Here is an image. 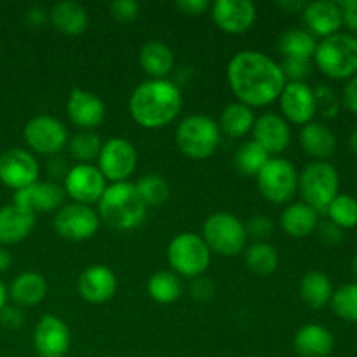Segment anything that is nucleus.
<instances>
[{"label": "nucleus", "mask_w": 357, "mask_h": 357, "mask_svg": "<svg viewBox=\"0 0 357 357\" xmlns=\"http://www.w3.org/2000/svg\"><path fill=\"white\" fill-rule=\"evenodd\" d=\"M227 80L239 103L250 108L274 103L286 86L279 63L258 51L237 52L227 66Z\"/></svg>", "instance_id": "f257e3e1"}, {"label": "nucleus", "mask_w": 357, "mask_h": 357, "mask_svg": "<svg viewBox=\"0 0 357 357\" xmlns=\"http://www.w3.org/2000/svg\"><path fill=\"white\" fill-rule=\"evenodd\" d=\"M183 107L180 87L167 79H149L129 98L132 121L145 129H160L173 122Z\"/></svg>", "instance_id": "f03ea898"}, {"label": "nucleus", "mask_w": 357, "mask_h": 357, "mask_svg": "<svg viewBox=\"0 0 357 357\" xmlns=\"http://www.w3.org/2000/svg\"><path fill=\"white\" fill-rule=\"evenodd\" d=\"M100 218L115 230H132L146 218V206L129 181L107 185L98 201Z\"/></svg>", "instance_id": "7ed1b4c3"}, {"label": "nucleus", "mask_w": 357, "mask_h": 357, "mask_svg": "<svg viewBox=\"0 0 357 357\" xmlns=\"http://www.w3.org/2000/svg\"><path fill=\"white\" fill-rule=\"evenodd\" d=\"M314 59L317 68L330 79H351L357 73V37L338 31L323 38Z\"/></svg>", "instance_id": "20e7f679"}, {"label": "nucleus", "mask_w": 357, "mask_h": 357, "mask_svg": "<svg viewBox=\"0 0 357 357\" xmlns=\"http://www.w3.org/2000/svg\"><path fill=\"white\" fill-rule=\"evenodd\" d=\"M220 142H222V132L218 122L206 115H188L176 128V145L188 159H208L216 152Z\"/></svg>", "instance_id": "39448f33"}, {"label": "nucleus", "mask_w": 357, "mask_h": 357, "mask_svg": "<svg viewBox=\"0 0 357 357\" xmlns=\"http://www.w3.org/2000/svg\"><path fill=\"white\" fill-rule=\"evenodd\" d=\"M340 178L337 169L326 160L309 164L298 176V192L303 204L310 206L316 213H324L338 195Z\"/></svg>", "instance_id": "423d86ee"}, {"label": "nucleus", "mask_w": 357, "mask_h": 357, "mask_svg": "<svg viewBox=\"0 0 357 357\" xmlns=\"http://www.w3.org/2000/svg\"><path fill=\"white\" fill-rule=\"evenodd\" d=\"M202 239L211 253L222 257H234L246 248V227L237 216L230 213H215L202 227Z\"/></svg>", "instance_id": "0eeeda50"}, {"label": "nucleus", "mask_w": 357, "mask_h": 357, "mask_svg": "<svg viewBox=\"0 0 357 357\" xmlns=\"http://www.w3.org/2000/svg\"><path fill=\"white\" fill-rule=\"evenodd\" d=\"M167 260L174 274L195 279L206 272L211 261V251L197 234H178L167 246Z\"/></svg>", "instance_id": "6e6552de"}, {"label": "nucleus", "mask_w": 357, "mask_h": 357, "mask_svg": "<svg viewBox=\"0 0 357 357\" xmlns=\"http://www.w3.org/2000/svg\"><path fill=\"white\" fill-rule=\"evenodd\" d=\"M257 185L268 202L284 204L298 190V173L295 164L282 157H271L257 174Z\"/></svg>", "instance_id": "1a4fd4ad"}, {"label": "nucleus", "mask_w": 357, "mask_h": 357, "mask_svg": "<svg viewBox=\"0 0 357 357\" xmlns=\"http://www.w3.org/2000/svg\"><path fill=\"white\" fill-rule=\"evenodd\" d=\"M24 139L35 153L42 155H59L68 145V132L65 124L51 115H37L24 126Z\"/></svg>", "instance_id": "9d476101"}, {"label": "nucleus", "mask_w": 357, "mask_h": 357, "mask_svg": "<svg viewBox=\"0 0 357 357\" xmlns=\"http://www.w3.org/2000/svg\"><path fill=\"white\" fill-rule=\"evenodd\" d=\"M100 229V216L91 206L65 204L54 215V230L59 237L73 243L87 241Z\"/></svg>", "instance_id": "9b49d317"}, {"label": "nucleus", "mask_w": 357, "mask_h": 357, "mask_svg": "<svg viewBox=\"0 0 357 357\" xmlns=\"http://www.w3.org/2000/svg\"><path fill=\"white\" fill-rule=\"evenodd\" d=\"M138 153L135 145L126 138H112L101 146L98 157V169L105 176V180L121 183L126 181L136 169Z\"/></svg>", "instance_id": "f8f14e48"}, {"label": "nucleus", "mask_w": 357, "mask_h": 357, "mask_svg": "<svg viewBox=\"0 0 357 357\" xmlns=\"http://www.w3.org/2000/svg\"><path fill=\"white\" fill-rule=\"evenodd\" d=\"M40 167L33 153L23 149H10L0 155V181L14 190H23L37 183Z\"/></svg>", "instance_id": "ddd939ff"}, {"label": "nucleus", "mask_w": 357, "mask_h": 357, "mask_svg": "<svg viewBox=\"0 0 357 357\" xmlns=\"http://www.w3.org/2000/svg\"><path fill=\"white\" fill-rule=\"evenodd\" d=\"M63 188L73 202L91 206L101 199L107 188V180L93 164H77L70 167Z\"/></svg>", "instance_id": "4468645a"}, {"label": "nucleus", "mask_w": 357, "mask_h": 357, "mask_svg": "<svg viewBox=\"0 0 357 357\" xmlns=\"http://www.w3.org/2000/svg\"><path fill=\"white\" fill-rule=\"evenodd\" d=\"M66 192L65 188L54 181H37L30 187L17 190L14 195L13 204L21 211L31 213L37 216L38 213L58 211L65 206Z\"/></svg>", "instance_id": "2eb2a0df"}, {"label": "nucleus", "mask_w": 357, "mask_h": 357, "mask_svg": "<svg viewBox=\"0 0 357 357\" xmlns=\"http://www.w3.org/2000/svg\"><path fill=\"white\" fill-rule=\"evenodd\" d=\"M211 16L220 30L239 35L253 26L257 7L251 0H216L211 6Z\"/></svg>", "instance_id": "dca6fc26"}, {"label": "nucleus", "mask_w": 357, "mask_h": 357, "mask_svg": "<svg viewBox=\"0 0 357 357\" xmlns=\"http://www.w3.org/2000/svg\"><path fill=\"white\" fill-rule=\"evenodd\" d=\"M33 347L40 357H65L70 349V330L59 317L45 314L33 330Z\"/></svg>", "instance_id": "f3484780"}, {"label": "nucleus", "mask_w": 357, "mask_h": 357, "mask_svg": "<svg viewBox=\"0 0 357 357\" xmlns=\"http://www.w3.org/2000/svg\"><path fill=\"white\" fill-rule=\"evenodd\" d=\"M279 103L284 117L293 124H309L317 114L314 89L305 82H286Z\"/></svg>", "instance_id": "a211bd4d"}, {"label": "nucleus", "mask_w": 357, "mask_h": 357, "mask_svg": "<svg viewBox=\"0 0 357 357\" xmlns=\"http://www.w3.org/2000/svg\"><path fill=\"white\" fill-rule=\"evenodd\" d=\"M66 114L72 124L82 131H91L105 121L107 107L98 94L86 89H73L66 101Z\"/></svg>", "instance_id": "6ab92c4d"}, {"label": "nucleus", "mask_w": 357, "mask_h": 357, "mask_svg": "<svg viewBox=\"0 0 357 357\" xmlns=\"http://www.w3.org/2000/svg\"><path fill=\"white\" fill-rule=\"evenodd\" d=\"M253 142H257L268 155L284 152L291 142V131L286 119L275 114H264L255 119Z\"/></svg>", "instance_id": "aec40b11"}, {"label": "nucleus", "mask_w": 357, "mask_h": 357, "mask_svg": "<svg viewBox=\"0 0 357 357\" xmlns=\"http://www.w3.org/2000/svg\"><path fill=\"white\" fill-rule=\"evenodd\" d=\"M117 291L115 274L105 265H91L80 274L79 293L86 302L105 303L114 298Z\"/></svg>", "instance_id": "412c9836"}, {"label": "nucleus", "mask_w": 357, "mask_h": 357, "mask_svg": "<svg viewBox=\"0 0 357 357\" xmlns=\"http://www.w3.org/2000/svg\"><path fill=\"white\" fill-rule=\"evenodd\" d=\"M303 21L312 35L326 38L330 35L338 33L342 23V10L338 2L331 0H317L307 3L303 9Z\"/></svg>", "instance_id": "4be33fe9"}, {"label": "nucleus", "mask_w": 357, "mask_h": 357, "mask_svg": "<svg viewBox=\"0 0 357 357\" xmlns=\"http://www.w3.org/2000/svg\"><path fill=\"white\" fill-rule=\"evenodd\" d=\"M295 351L303 357H328L335 347V338L321 324H307L295 335Z\"/></svg>", "instance_id": "5701e85b"}, {"label": "nucleus", "mask_w": 357, "mask_h": 357, "mask_svg": "<svg viewBox=\"0 0 357 357\" xmlns=\"http://www.w3.org/2000/svg\"><path fill=\"white\" fill-rule=\"evenodd\" d=\"M35 227V215L21 211L14 204L0 208V244H17L26 239Z\"/></svg>", "instance_id": "b1692460"}, {"label": "nucleus", "mask_w": 357, "mask_h": 357, "mask_svg": "<svg viewBox=\"0 0 357 357\" xmlns=\"http://www.w3.org/2000/svg\"><path fill=\"white\" fill-rule=\"evenodd\" d=\"M300 145L317 160L330 159L337 149V136L328 126L321 122H309L300 131Z\"/></svg>", "instance_id": "393cba45"}, {"label": "nucleus", "mask_w": 357, "mask_h": 357, "mask_svg": "<svg viewBox=\"0 0 357 357\" xmlns=\"http://www.w3.org/2000/svg\"><path fill=\"white\" fill-rule=\"evenodd\" d=\"M49 21L59 33L77 37L86 31L89 20H87L86 9L80 3L65 0V2H58L49 10Z\"/></svg>", "instance_id": "a878e982"}, {"label": "nucleus", "mask_w": 357, "mask_h": 357, "mask_svg": "<svg viewBox=\"0 0 357 357\" xmlns=\"http://www.w3.org/2000/svg\"><path fill=\"white\" fill-rule=\"evenodd\" d=\"M139 65L152 79H166L174 68V54L164 42L150 40L139 51Z\"/></svg>", "instance_id": "bb28decb"}, {"label": "nucleus", "mask_w": 357, "mask_h": 357, "mask_svg": "<svg viewBox=\"0 0 357 357\" xmlns=\"http://www.w3.org/2000/svg\"><path fill=\"white\" fill-rule=\"evenodd\" d=\"M47 282L37 272H23L13 281L9 296L17 307H35L45 298Z\"/></svg>", "instance_id": "cd10ccee"}, {"label": "nucleus", "mask_w": 357, "mask_h": 357, "mask_svg": "<svg viewBox=\"0 0 357 357\" xmlns=\"http://www.w3.org/2000/svg\"><path fill=\"white\" fill-rule=\"evenodd\" d=\"M279 223L288 236L300 239L312 234L319 225V220H317V213L310 206L295 202L282 211Z\"/></svg>", "instance_id": "c85d7f7f"}, {"label": "nucleus", "mask_w": 357, "mask_h": 357, "mask_svg": "<svg viewBox=\"0 0 357 357\" xmlns=\"http://www.w3.org/2000/svg\"><path fill=\"white\" fill-rule=\"evenodd\" d=\"M255 115L250 107L243 103H230L227 105L225 110L220 115V132H223L229 138H243L248 132L253 131Z\"/></svg>", "instance_id": "c756f323"}, {"label": "nucleus", "mask_w": 357, "mask_h": 357, "mask_svg": "<svg viewBox=\"0 0 357 357\" xmlns=\"http://www.w3.org/2000/svg\"><path fill=\"white\" fill-rule=\"evenodd\" d=\"M300 296L310 309H323L328 302H331V296H333V286H331L330 278L317 271L305 274L300 282Z\"/></svg>", "instance_id": "7c9ffc66"}, {"label": "nucleus", "mask_w": 357, "mask_h": 357, "mask_svg": "<svg viewBox=\"0 0 357 357\" xmlns=\"http://www.w3.org/2000/svg\"><path fill=\"white\" fill-rule=\"evenodd\" d=\"M316 37L309 30H302V28L286 30L279 38V51L284 58L310 59L316 52Z\"/></svg>", "instance_id": "2f4dec72"}, {"label": "nucleus", "mask_w": 357, "mask_h": 357, "mask_svg": "<svg viewBox=\"0 0 357 357\" xmlns=\"http://www.w3.org/2000/svg\"><path fill=\"white\" fill-rule=\"evenodd\" d=\"M146 289H149V295L157 303H164L166 305V303H173L180 298L181 291H183V286H181L180 278L174 272L160 271L155 272L149 279Z\"/></svg>", "instance_id": "473e14b6"}, {"label": "nucleus", "mask_w": 357, "mask_h": 357, "mask_svg": "<svg viewBox=\"0 0 357 357\" xmlns=\"http://www.w3.org/2000/svg\"><path fill=\"white\" fill-rule=\"evenodd\" d=\"M246 265L258 275H271L279 267V255L272 244L257 241L246 250Z\"/></svg>", "instance_id": "72a5a7b5"}, {"label": "nucleus", "mask_w": 357, "mask_h": 357, "mask_svg": "<svg viewBox=\"0 0 357 357\" xmlns=\"http://www.w3.org/2000/svg\"><path fill=\"white\" fill-rule=\"evenodd\" d=\"M271 159L267 152L257 142H244L234 155V166L244 176H257L261 167Z\"/></svg>", "instance_id": "f704fd0d"}, {"label": "nucleus", "mask_w": 357, "mask_h": 357, "mask_svg": "<svg viewBox=\"0 0 357 357\" xmlns=\"http://www.w3.org/2000/svg\"><path fill=\"white\" fill-rule=\"evenodd\" d=\"M135 187L146 208H155L169 199V185H167L166 178L159 176V174L142 176L136 181Z\"/></svg>", "instance_id": "c9c22d12"}, {"label": "nucleus", "mask_w": 357, "mask_h": 357, "mask_svg": "<svg viewBox=\"0 0 357 357\" xmlns=\"http://www.w3.org/2000/svg\"><path fill=\"white\" fill-rule=\"evenodd\" d=\"M101 138L93 131H80L72 139H68V150L79 164H91V160L98 159L101 152Z\"/></svg>", "instance_id": "e433bc0d"}, {"label": "nucleus", "mask_w": 357, "mask_h": 357, "mask_svg": "<svg viewBox=\"0 0 357 357\" xmlns=\"http://www.w3.org/2000/svg\"><path fill=\"white\" fill-rule=\"evenodd\" d=\"M330 222L344 229H354L357 225V199L349 194H338L326 209Z\"/></svg>", "instance_id": "4c0bfd02"}, {"label": "nucleus", "mask_w": 357, "mask_h": 357, "mask_svg": "<svg viewBox=\"0 0 357 357\" xmlns=\"http://www.w3.org/2000/svg\"><path fill=\"white\" fill-rule=\"evenodd\" d=\"M331 307L340 319L357 323V282L345 284L338 288L337 291H333Z\"/></svg>", "instance_id": "58836bf2"}, {"label": "nucleus", "mask_w": 357, "mask_h": 357, "mask_svg": "<svg viewBox=\"0 0 357 357\" xmlns=\"http://www.w3.org/2000/svg\"><path fill=\"white\" fill-rule=\"evenodd\" d=\"M281 72L284 75L286 82H303L310 75L312 63L310 59H298V58H284L281 65Z\"/></svg>", "instance_id": "ea45409f"}, {"label": "nucleus", "mask_w": 357, "mask_h": 357, "mask_svg": "<svg viewBox=\"0 0 357 357\" xmlns=\"http://www.w3.org/2000/svg\"><path fill=\"white\" fill-rule=\"evenodd\" d=\"M314 96H316V105L317 110L321 112V115L326 119H333L338 112V103H337V96H335L333 91L330 89L328 86H317L314 89Z\"/></svg>", "instance_id": "a19ab883"}, {"label": "nucleus", "mask_w": 357, "mask_h": 357, "mask_svg": "<svg viewBox=\"0 0 357 357\" xmlns=\"http://www.w3.org/2000/svg\"><path fill=\"white\" fill-rule=\"evenodd\" d=\"M244 227H246L248 236L253 237V239L257 241L267 239V237L274 232V222H272V218H268V216L265 215L251 216V218L248 220V223H244Z\"/></svg>", "instance_id": "79ce46f5"}, {"label": "nucleus", "mask_w": 357, "mask_h": 357, "mask_svg": "<svg viewBox=\"0 0 357 357\" xmlns=\"http://www.w3.org/2000/svg\"><path fill=\"white\" fill-rule=\"evenodd\" d=\"M110 13L112 17L117 20L119 23H129L138 17L139 6L135 0H115L110 3Z\"/></svg>", "instance_id": "37998d69"}, {"label": "nucleus", "mask_w": 357, "mask_h": 357, "mask_svg": "<svg viewBox=\"0 0 357 357\" xmlns=\"http://www.w3.org/2000/svg\"><path fill=\"white\" fill-rule=\"evenodd\" d=\"M190 295L194 296L199 302H206V300H211L215 295V284L209 278H195L190 284Z\"/></svg>", "instance_id": "c03bdc74"}, {"label": "nucleus", "mask_w": 357, "mask_h": 357, "mask_svg": "<svg viewBox=\"0 0 357 357\" xmlns=\"http://www.w3.org/2000/svg\"><path fill=\"white\" fill-rule=\"evenodd\" d=\"M24 314L20 307H9L6 305L0 310V324L7 330H17L23 326Z\"/></svg>", "instance_id": "a18cd8bd"}, {"label": "nucleus", "mask_w": 357, "mask_h": 357, "mask_svg": "<svg viewBox=\"0 0 357 357\" xmlns=\"http://www.w3.org/2000/svg\"><path fill=\"white\" fill-rule=\"evenodd\" d=\"M317 236L323 243L326 244H338L344 237V230L338 225H335L333 222H323L317 225Z\"/></svg>", "instance_id": "49530a36"}, {"label": "nucleus", "mask_w": 357, "mask_h": 357, "mask_svg": "<svg viewBox=\"0 0 357 357\" xmlns=\"http://www.w3.org/2000/svg\"><path fill=\"white\" fill-rule=\"evenodd\" d=\"M342 10V23L352 31V35L357 33V0H344L338 2Z\"/></svg>", "instance_id": "de8ad7c7"}, {"label": "nucleus", "mask_w": 357, "mask_h": 357, "mask_svg": "<svg viewBox=\"0 0 357 357\" xmlns=\"http://www.w3.org/2000/svg\"><path fill=\"white\" fill-rule=\"evenodd\" d=\"M68 171H70V166H68V160L66 159H63V157H59V155H54L49 159L47 174L52 178V181H54V183H58L59 180L65 181Z\"/></svg>", "instance_id": "09e8293b"}, {"label": "nucleus", "mask_w": 357, "mask_h": 357, "mask_svg": "<svg viewBox=\"0 0 357 357\" xmlns=\"http://www.w3.org/2000/svg\"><path fill=\"white\" fill-rule=\"evenodd\" d=\"M174 6L185 16H201L204 10L209 9L208 0H178Z\"/></svg>", "instance_id": "8fccbe9b"}, {"label": "nucleus", "mask_w": 357, "mask_h": 357, "mask_svg": "<svg viewBox=\"0 0 357 357\" xmlns=\"http://www.w3.org/2000/svg\"><path fill=\"white\" fill-rule=\"evenodd\" d=\"M24 21H26L28 26L31 28H42L49 21V10H45L44 7H30V9L24 13Z\"/></svg>", "instance_id": "3c124183"}, {"label": "nucleus", "mask_w": 357, "mask_h": 357, "mask_svg": "<svg viewBox=\"0 0 357 357\" xmlns=\"http://www.w3.org/2000/svg\"><path fill=\"white\" fill-rule=\"evenodd\" d=\"M344 103L352 114L357 115V73L349 79L344 87Z\"/></svg>", "instance_id": "603ef678"}, {"label": "nucleus", "mask_w": 357, "mask_h": 357, "mask_svg": "<svg viewBox=\"0 0 357 357\" xmlns=\"http://www.w3.org/2000/svg\"><path fill=\"white\" fill-rule=\"evenodd\" d=\"M307 2L303 0H279L278 7H281L286 13H303Z\"/></svg>", "instance_id": "864d4df0"}, {"label": "nucleus", "mask_w": 357, "mask_h": 357, "mask_svg": "<svg viewBox=\"0 0 357 357\" xmlns=\"http://www.w3.org/2000/svg\"><path fill=\"white\" fill-rule=\"evenodd\" d=\"M10 261H13V258H10L9 251L3 250V248L0 246V274H2V272H6L7 268H9Z\"/></svg>", "instance_id": "5fc2aeb1"}, {"label": "nucleus", "mask_w": 357, "mask_h": 357, "mask_svg": "<svg viewBox=\"0 0 357 357\" xmlns=\"http://www.w3.org/2000/svg\"><path fill=\"white\" fill-rule=\"evenodd\" d=\"M7 296H9V293H7L6 284H3V282L0 281V310H2L3 307H6V303H7Z\"/></svg>", "instance_id": "6e6d98bb"}, {"label": "nucleus", "mask_w": 357, "mask_h": 357, "mask_svg": "<svg viewBox=\"0 0 357 357\" xmlns=\"http://www.w3.org/2000/svg\"><path fill=\"white\" fill-rule=\"evenodd\" d=\"M349 145H351L352 152L357 153V128L354 129V132L351 135V139H349Z\"/></svg>", "instance_id": "4d7b16f0"}, {"label": "nucleus", "mask_w": 357, "mask_h": 357, "mask_svg": "<svg viewBox=\"0 0 357 357\" xmlns=\"http://www.w3.org/2000/svg\"><path fill=\"white\" fill-rule=\"evenodd\" d=\"M352 268H354V274L357 275V255L354 257V260H352Z\"/></svg>", "instance_id": "13d9d810"}]
</instances>
